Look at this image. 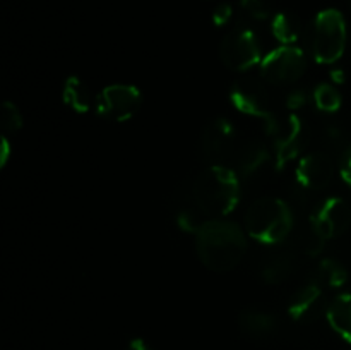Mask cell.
<instances>
[{
	"label": "cell",
	"mask_w": 351,
	"mask_h": 350,
	"mask_svg": "<svg viewBox=\"0 0 351 350\" xmlns=\"http://www.w3.org/2000/svg\"><path fill=\"white\" fill-rule=\"evenodd\" d=\"M199 261L216 273L233 270L247 253L245 232L225 218H209L195 232Z\"/></svg>",
	"instance_id": "6da1fadb"
},
{
	"label": "cell",
	"mask_w": 351,
	"mask_h": 350,
	"mask_svg": "<svg viewBox=\"0 0 351 350\" xmlns=\"http://www.w3.org/2000/svg\"><path fill=\"white\" fill-rule=\"evenodd\" d=\"M192 198L202 215L225 218L240 201V175L226 165H209L195 177Z\"/></svg>",
	"instance_id": "7a4b0ae2"
},
{
	"label": "cell",
	"mask_w": 351,
	"mask_h": 350,
	"mask_svg": "<svg viewBox=\"0 0 351 350\" xmlns=\"http://www.w3.org/2000/svg\"><path fill=\"white\" fill-rule=\"evenodd\" d=\"M245 230L250 239L264 246H274L293 230V213L280 198L256 199L245 211Z\"/></svg>",
	"instance_id": "3957f363"
},
{
	"label": "cell",
	"mask_w": 351,
	"mask_h": 350,
	"mask_svg": "<svg viewBox=\"0 0 351 350\" xmlns=\"http://www.w3.org/2000/svg\"><path fill=\"white\" fill-rule=\"evenodd\" d=\"M348 43L345 17L336 9H324L311 26L312 57L319 64H335L343 57Z\"/></svg>",
	"instance_id": "277c9868"
},
{
	"label": "cell",
	"mask_w": 351,
	"mask_h": 350,
	"mask_svg": "<svg viewBox=\"0 0 351 350\" xmlns=\"http://www.w3.org/2000/svg\"><path fill=\"white\" fill-rule=\"evenodd\" d=\"M230 102L243 115L261 119L266 126V130L273 134L280 120L271 108V96L263 81L256 78H240L235 81L230 91Z\"/></svg>",
	"instance_id": "5b68a950"
},
{
	"label": "cell",
	"mask_w": 351,
	"mask_h": 350,
	"mask_svg": "<svg viewBox=\"0 0 351 350\" xmlns=\"http://www.w3.org/2000/svg\"><path fill=\"white\" fill-rule=\"evenodd\" d=\"M307 71V55L295 45H281L261 60V74L267 82L290 86Z\"/></svg>",
	"instance_id": "8992f818"
},
{
	"label": "cell",
	"mask_w": 351,
	"mask_h": 350,
	"mask_svg": "<svg viewBox=\"0 0 351 350\" xmlns=\"http://www.w3.org/2000/svg\"><path fill=\"white\" fill-rule=\"evenodd\" d=\"M219 58L230 71L235 72H245L261 64V43L256 33L243 26L230 31L219 45Z\"/></svg>",
	"instance_id": "52a82bcc"
},
{
	"label": "cell",
	"mask_w": 351,
	"mask_h": 350,
	"mask_svg": "<svg viewBox=\"0 0 351 350\" xmlns=\"http://www.w3.org/2000/svg\"><path fill=\"white\" fill-rule=\"evenodd\" d=\"M311 143V129L298 113H291L287 120H280L273 132L274 160L278 168H283L291 160L300 156Z\"/></svg>",
	"instance_id": "ba28073f"
},
{
	"label": "cell",
	"mask_w": 351,
	"mask_h": 350,
	"mask_svg": "<svg viewBox=\"0 0 351 350\" xmlns=\"http://www.w3.org/2000/svg\"><path fill=\"white\" fill-rule=\"evenodd\" d=\"M143 95L132 84H110L96 96V112L113 122H127L141 108Z\"/></svg>",
	"instance_id": "9c48e42d"
},
{
	"label": "cell",
	"mask_w": 351,
	"mask_h": 350,
	"mask_svg": "<svg viewBox=\"0 0 351 350\" xmlns=\"http://www.w3.org/2000/svg\"><path fill=\"white\" fill-rule=\"evenodd\" d=\"M237 148V129L228 119L218 117L206 126L201 150L209 165H225L226 160H233Z\"/></svg>",
	"instance_id": "30bf717a"
},
{
	"label": "cell",
	"mask_w": 351,
	"mask_h": 350,
	"mask_svg": "<svg viewBox=\"0 0 351 350\" xmlns=\"http://www.w3.org/2000/svg\"><path fill=\"white\" fill-rule=\"evenodd\" d=\"M311 225L328 239L343 235L351 225V208L343 198H329L317 206Z\"/></svg>",
	"instance_id": "8fae6325"
},
{
	"label": "cell",
	"mask_w": 351,
	"mask_h": 350,
	"mask_svg": "<svg viewBox=\"0 0 351 350\" xmlns=\"http://www.w3.org/2000/svg\"><path fill=\"white\" fill-rule=\"evenodd\" d=\"M335 178V163L331 156L321 151L308 153L298 160L297 180L307 191H322Z\"/></svg>",
	"instance_id": "7c38bea8"
},
{
	"label": "cell",
	"mask_w": 351,
	"mask_h": 350,
	"mask_svg": "<svg viewBox=\"0 0 351 350\" xmlns=\"http://www.w3.org/2000/svg\"><path fill=\"white\" fill-rule=\"evenodd\" d=\"M324 309V288L317 283H308L295 292L288 301L287 311L293 321L305 323L317 318Z\"/></svg>",
	"instance_id": "4fadbf2b"
},
{
	"label": "cell",
	"mask_w": 351,
	"mask_h": 350,
	"mask_svg": "<svg viewBox=\"0 0 351 350\" xmlns=\"http://www.w3.org/2000/svg\"><path fill=\"white\" fill-rule=\"evenodd\" d=\"M233 160H235L233 170L237 174L242 177H252L257 172L263 170L264 165L269 161V150L263 141L249 139L242 146L237 148Z\"/></svg>",
	"instance_id": "5bb4252c"
},
{
	"label": "cell",
	"mask_w": 351,
	"mask_h": 350,
	"mask_svg": "<svg viewBox=\"0 0 351 350\" xmlns=\"http://www.w3.org/2000/svg\"><path fill=\"white\" fill-rule=\"evenodd\" d=\"M326 318L332 331L351 343V294H339L326 309Z\"/></svg>",
	"instance_id": "9a60e30c"
},
{
	"label": "cell",
	"mask_w": 351,
	"mask_h": 350,
	"mask_svg": "<svg viewBox=\"0 0 351 350\" xmlns=\"http://www.w3.org/2000/svg\"><path fill=\"white\" fill-rule=\"evenodd\" d=\"M239 326L250 338H267L278 329V319L261 309H247L240 314Z\"/></svg>",
	"instance_id": "2e32d148"
},
{
	"label": "cell",
	"mask_w": 351,
	"mask_h": 350,
	"mask_svg": "<svg viewBox=\"0 0 351 350\" xmlns=\"http://www.w3.org/2000/svg\"><path fill=\"white\" fill-rule=\"evenodd\" d=\"M62 100L69 108L77 113L88 112L93 106V95L88 84L75 75L65 79L64 88H62Z\"/></svg>",
	"instance_id": "e0dca14e"
},
{
	"label": "cell",
	"mask_w": 351,
	"mask_h": 350,
	"mask_svg": "<svg viewBox=\"0 0 351 350\" xmlns=\"http://www.w3.org/2000/svg\"><path fill=\"white\" fill-rule=\"evenodd\" d=\"M348 280V271L339 261L332 257L319 261L314 271V283L322 288H339Z\"/></svg>",
	"instance_id": "ac0fdd59"
},
{
	"label": "cell",
	"mask_w": 351,
	"mask_h": 350,
	"mask_svg": "<svg viewBox=\"0 0 351 350\" xmlns=\"http://www.w3.org/2000/svg\"><path fill=\"white\" fill-rule=\"evenodd\" d=\"M295 271V257L290 253H278L263 264V280L269 285L287 281Z\"/></svg>",
	"instance_id": "d6986e66"
},
{
	"label": "cell",
	"mask_w": 351,
	"mask_h": 350,
	"mask_svg": "<svg viewBox=\"0 0 351 350\" xmlns=\"http://www.w3.org/2000/svg\"><path fill=\"white\" fill-rule=\"evenodd\" d=\"M271 33L281 45H293L300 38L302 24L291 12H278L271 19Z\"/></svg>",
	"instance_id": "ffe728a7"
},
{
	"label": "cell",
	"mask_w": 351,
	"mask_h": 350,
	"mask_svg": "<svg viewBox=\"0 0 351 350\" xmlns=\"http://www.w3.org/2000/svg\"><path fill=\"white\" fill-rule=\"evenodd\" d=\"M312 98H314L317 110H321V112L324 113H335L341 108V95H339L338 89L332 84H329V82H321V84L314 89Z\"/></svg>",
	"instance_id": "44dd1931"
},
{
	"label": "cell",
	"mask_w": 351,
	"mask_h": 350,
	"mask_svg": "<svg viewBox=\"0 0 351 350\" xmlns=\"http://www.w3.org/2000/svg\"><path fill=\"white\" fill-rule=\"evenodd\" d=\"M326 239L314 229V226H308L305 232L300 233V250L305 256H319L324 249Z\"/></svg>",
	"instance_id": "7402d4cb"
},
{
	"label": "cell",
	"mask_w": 351,
	"mask_h": 350,
	"mask_svg": "<svg viewBox=\"0 0 351 350\" xmlns=\"http://www.w3.org/2000/svg\"><path fill=\"white\" fill-rule=\"evenodd\" d=\"M240 12L249 21H266L271 17V5L267 0H240Z\"/></svg>",
	"instance_id": "603a6c76"
},
{
	"label": "cell",
	"mask_w": 351,
	"mask_h": 350,
	"mask_svg": "<svg viewBox=\"0 0 351 350\" xmlns=\"http://www.w3.org/2000/svg\"><path fill=\"white\" fill-rule=\"evenodd\" d=\"M0 119H2L3 130L7 132H17L23 127V113L12 102H3Z\"/></svg>",
	"instance_id": "cb8c5ba5"
},
{
	"label": "cell",
	"mask_w": 351,
	"mask_h": 350,
	"mask_svg": "<svg viewBox=\"0 0 351 350\" xmlns=\"http://www.w3.org/2000/svg\"><path fill=\"white\" fill-rule=\"evenodd\" d=\"M232 16V5H230V3H219V5H216V9L213 10V23H215L216 26H225V24L230 23Z\"/></svg>",
	"instance_id": "d4e9b609"
},
{
	"label": "cell",
	"mask_w": 351,
	"mask_h": 350,
	"mask_svg": "<svg viewBox=\"0 0 351 350\" xmlns=\"http://www.w3.org/2000/svg\"><path fill=\"white\" fill-rule=\"evenodd\" d=\"M287 105H288V108H291V110L304 108V106L307 105V96H305L304 91L290 93L287 98Z\"/></svg>",
	"instance_id": "484cf974"
},
{
	"label": "cell",
	"mask_w": 351,
	"mask_h": 350,
	"mask_svg": "<svg viewBox=\"0 0 351 350\" xmlns=\"http://www.w3.org/2000/svg\"><path fill=\"white\" fill-rule=\"evenodd\" d=\"M341 177L346 184L351 185V148L345 153L341 161Z\"/></svg>",
	"instance_id": "4316f807"
},
{
	"label": "cell",
	"mask_w": 351,
	"mask_h": 350,
	"mask_svg": "<svg viewBox=\"0 0 351 350\" xmlns=\"http://www.w3.org/2000/svg\"><path fill=\"white\" fill-rule=\"evenodd\" d=\"M125 350H153V347H151L149 343L146 342V340L134 338V340H130L129 343H127Z\"/></svg>",
	"instance_id": "83f0119b"
},
{
	"label": "cell",
	"mask_w": 351,
	"mask_h": 350,
	"mask_svg": "<svg viewBox=\"0 0 351 350\" xmlns=\"http://www.w3.org/2000/svg\"><path fill=\"white\" fill-rule=\"evenodd\" d=\"M9 153H10L9 141H7V137H3L2 139V156H0V163H2V167L7 163V160H9Z\"/></svg>",
	"instance_id": "f1b7e54d"
},
{
	"label": "cell",
	"mask_w": 351,
	"mask_h": 350,
	"mask_svg": "<svg viewBox=\"0 0 351 350\" xmlns=\"http://www.w3.org/2000/svg\"><path fill=\"white\" fill-rule=\"evenodd\" d=\"M346 2H348V7L351 9V0H346Z\"/></svg>",
	"instance_id": "f546056e"
}]
</instances>
